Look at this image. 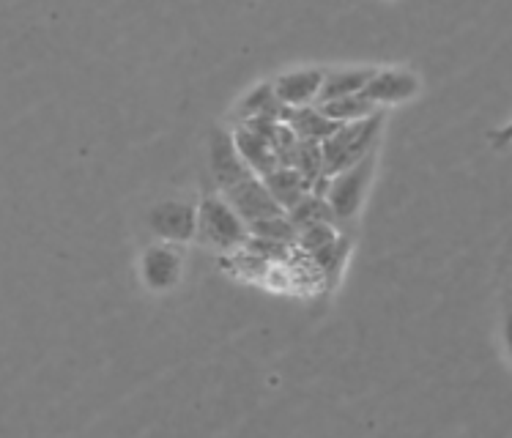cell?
I'll return each mask as SVG.
<instances>
[{
  "mask_svg": "<svg viewBox=\"0 0 512 438\" xmlns=\"http://www.w3.org/2000/svg\"><path fill=\"white\" fill-rule=\"evenodd\" d=\"M387 121V110L370 115L365 121H354V124H343L335 135L326 143H321V154H324V176L335 178L348 167L359 165L362 159L376 154L378 137Z\"/></svg>",
  "mask_w": 512,
  "mask_h": 438,
  "instance_id": "6da1fadb",
  "label": "cell"
},
{
  "mask_svg": "<svg viewBox=\"0 0 512 438\" xmlns=\"http://www.w3.org/2000/svg\"><path fill=\"white\" fill-rule=\"evenodd\" d=\"M198 241L217 252H230L250 241V225L222 195H203L198 206Z\"/></svg>",
  "mask_w": 512,
  "mask_h": 438,
  "instance_id": "7a4b0ae2",
  "label": "cell"
},
{
  "mask_svg": "<svg viewBox=\"0 0 512 438\" xmlns=\"http://www.w3.org/2000/svg\"><path fill=\"white\" fill-rule=\"evenodd\" d=\"M373 170H376V154H370L359 165L348 167L343 173H337L335 178H329L324 198L329 200V206L335 211L337 222H351V219H356L362 203H365L367 187L373 181Z\"/></svg>",
  "mask_w": 512,
  "mask_h": 438,
  "instance_id": "3957f363",
  "label": "cell"
},
{
  "mask_svg": "<svg viewBox=\"0 0 512 438\" xmlns=\"http://www.w3.org/2000/svg\"><path fill=\"white\" fill-rule=\"evenodd\" d=\"M148 228L159 241L189 244L198 239V206L189 200H162L148 211Z\"/></svg>",
  "mask_w": 512,
  "mask_h": 438,
  "instance_id": "277c9868",
  "label": "cell"
},
{
  "mask_svg": "<svg viewBox=\"0 0 512 438\" xmlns=\"http://www.w3.org/2000/svg\"><path fill=\"white\" fill-rule=\"evenodd\" d=\"M209 170L214 184L220 187V192H228L230 187H236L241 181H247L255 176L247 162L241 159L236 137L228 129H211L209 135Z\"/></svg>",
  "mask_w": 512,
  "mask_h": 438,
  "instance_id": "5b68a950",
  "label": "cell"
},
{
  "mask_svg": "<svg viewBox=\"0 0 512 438\" xmlns=\"http://www.w3.org/2000/svg\"><path fill=\"white\" fill-rule=\"evenodd\" d=\"M181 272H184V252L178 244L154 241V244H148L140 258V274H143L148 291L162 293L176 288L181 282Z\"/></svg>",
  "mask_w": 512,
  "mask_h": 438,
  "instance_id": "8992f818",
  "label": "cell"
},
{
  "mask_svg": "<svg viewBox=\"0 0 512 438\" xmlns=\"http://www.w3.org/2000/svg\"><path fill=\"white\" fill-rule=\"evenodd\" d=\"M222 198L239 211V217L247 225H255L261 219H272L285 214L283 206L272 198V192H269V187H266V181L261 176H250L247 181L230 187L228 192H222Z\"/></svg>",
  "mask_w": 512,
  "mask_h": 438,
  "instance_id": "52a82bcc",
  "label": "cell"
},
{
  "mask_svg": "<svg viewBox=\"0 0 512 438\" xmlns=\"http://www.w3.org/2000/svg\"><path fill=\"white\" fill-rule=\"evenodd\" d=\"M362 94L378 110H387V107L403 105V102L419 94V77L414 72H408V69H376L373 80L367 83Z\"/></svg>",
  "mask_w": 512,
  "mask_h": 438,
  "instance_id": "ba28073f",
  "label": "cell"
},
{
  "mask_svg": "<svg viewBox=\"0 0 512 438\" xmlns=\"http://www.w3.org/2000/svg\"><path fill=\"white\" fill-rule=\"evenodd\" d=\"M326 72L324 69H299V72H288L274 80V91L280 96V102L291 110L299 107H313L321 99L324 91Z\"/></svg>",
  "mask_w": 512,
  "mask_h": 438,
  "instance_id": "9c48e42d",
  "label": "cell"
},
{
  "mask_svg": "<svg viewBox=\"0 0 512 438\" xmlns=\"http://www.w3.org/2000/svg\"><path fill=\"white\" fill-rule=\"evenodd\" d=\"M233 137H236V146H239L241 159L247 162L255 176H272L274 170L280 167V157H277V148H274V140H269L261 132H255L250 126H236L233 129Z\"/></svg>",
  "mask_w": 512,
  "mask_h": 438,
  "instance_id": "30bf717a",
  "label": "cell"
},
{
  "mask_svg": "<svg viewBox=\"0 0 512 438\" xmlns=\"http://www.w3.org/2000/svg\"><path fill=\"white\" fill-rule=\"evenodd\" d=\"M283 124H288L293 129V135L299 140H307V143H326L329 137L335 135L337 129L343 124H337L332 118H326L324 110L318 105L313 107H299V110H285Z\"/></svg>",
  "mask_w": 512,
  "mask_h": 438,
  "instance_id": "8fae6325",
  "label": "cell"
},
{
  "mask_svg": "<svg viewBox=\"0 0 512 438\" xmlns=\"http://www.w3.org/2000/svg\"><path fill=\"white\" fill-rule=\"evenodd\" d=\"M263 181H266V187L272 192V198L283 206L285 214H291L304 198L313 195V184L299 170H293V167H277L272 176H266Z\"/></svg>",
  "mask_w": 512,
  "mask_h": 438,
  "instance_id": "7c38bea8",
  "label": "cell"
},
{
  "mask_svg": "<svg viewBox=\"0 0 512 438\" xmlns=\"http://www.w3.org/2000/svg\"><path fill=\"white\" fill-rule=\"evenodd\" d=\"M288 107L280 102V96L274 91V83H261L252 88L250 94L239 102V118L244 121H258V118H269V121H283Z\"/></svg>",
  "mask_w": 512,
  "mask_h": 438,
  "instance_id": "4fadbf2b",
  "label": "cell"
},
{
  "mask_svg": "<svg viewBox=\"0 0 512 438\" xmlns=\"http://www.w3.org/2000/svg\"><path fill=\"white\" fill-rule=\"evenodd\" d=\"M376 69H335V72H326L324 91L318 105H329L337 99H348V96L362 94L367 83L373 80Z\"/></svg>",
  "mask_w": 512,
  "mask_h": 438,
  "instance_id": "5bb4252c",
  "label": "cell"
},
{
  "mask_svg": "<svg viewBox=\"0 0 512 438\" xmlns=\"http://www.w3.org/2000/svg\"><path fill=\"white\" fill-rule=\"evenodd\" d=\"M291 222L296 225V230L310 228V225H340L335 217V211L329 206V200L324 195H310V198H304L296 209L288 214Z\"/></svg>",
  "mask_w": 512,
  "mask_h": 438,
  "instance_id": "9a60e30c",
  "label": "cell"
},
{
  "mask_svg": "<svg viewBox=\"0 0 512 438\" xmlns=\"http://www.w3.org/2000/svg\"><path fill=\"white\" fill-rule=\"evenodd\" d=\"M324 110L326 118H332L337 124H354V121H365L370 115L381 113L365 94L348 96V99H337V102H329V105H318Z\"/></svg>",
  "mask_w": 512,
  "mask_h": 438,
  "instance_id": "2e32d148",
  "label": "cell"
},
{
  "mask_svg": "<svg viewBox=\"0 0 512 438\" xmlns=\"http://www.w3.org/2000/svg\"><path fill=\"white\" fill-rule=\"evenodd\" d=\"M250 236L296 247V241H299V230H296V225H293L288 214H280V217L261 219V222L250 225Z\"/></svg>",
  "mask_w": 512,
  "mask_h": 438,
  "instance_id": "e0dca14e",
  "label": "cell"
},
{
  "mask_svg": "<svg viewBox=\"0 0 512 438\" xmlns=\"http://www.w3.org/2000/svg\"><path fill=\"white\" fill-rule=\"evenodd\" d=\"M348 247H351V241L345 239V236H340V239L332 241L329 247H324V250H318L315 255H310L315 263V269H318L321 274H326V277L337 274L340 269H343L345 255H348Z\"/></svg>",
  "mask_w": 512,
  "mask_h": 438,
  "instance_id": "ac0fdd59",
  "label": "cell"
},
{
  "mask_svg": "<svg viewBox=\"0 0 512 438\" xmlns=\"http://www.w3.org/2000/svg\"><path fill=\"white\" fill-rule=\"evenodd\" d=\"M340 236H343V233H337V225H310V228L299 230L296 247L307 252V255H315V252L329 247V244L340 239Z\"/></svg>",
  "mask_w": 512,
  "mask_h": 438,
  "instance_id": "d6986e66",
  "label": "cell"
},
{
  "mask_svg": "<svg viewBox=\"0 0 512 438\" xmlns=\"http://www.w3.org/2000/svg\"><path fill=\"white\" fill-rule=\"evenodd\" d=\"M488 146H491L493 151H504V148L512 146V121L496 126V129L488 132Z\"/></svg>",
  "mask_w": 512,
  "mask_h": 438,
  "instance_id": "ffe728a7",
  "label": "cell"
},
{
  "mask_svg": "<svg viewBox=\"0 0 512 438\" xmlns=\"http://www.w3.org/2000/svg\"><path fill=\"white\" fill-rule=\"evenodd\" d=\"M504 343H507V351H510L512 356V310L507 313V318H504Z\"/></svg>",
  "mask_w": 512,
  "mask_h": 438,
  "instance_id": "44dd1931",
  "label": "cell"
}]
</instances>
